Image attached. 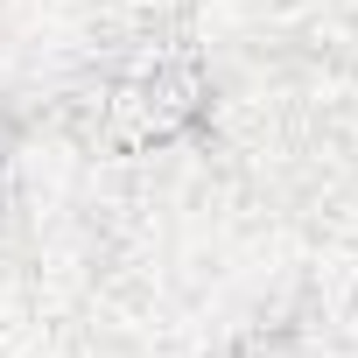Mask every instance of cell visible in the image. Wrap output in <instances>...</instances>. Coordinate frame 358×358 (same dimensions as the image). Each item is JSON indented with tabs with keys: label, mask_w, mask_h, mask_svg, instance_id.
<instances>
[{
	"label": "cell",
	"mask_w": 358,
	"mask_h": 358,
	"mask_svg": "<svg viewBox=\"0 0 358 358\" xmlns=\"http://www.w3.org/2000/svg\"><path fill=\"white\" fill-rule=\"evenodd\" d=\"M204 113H211V85L190 50H127L78 99V134L141 155V148H169L197 134Z\"/></svg>",
	"instance_id": "cell-1"
},
{
	"label": "cell",
	"mask_w": 358,
	"mask_h": 358,
	"mask_svg": "<svg viewBox=\"0 0 358 358\" xmlns=\"http://www.w3.org/2000/svg\"><path fill=\"white\" fill-rule=\"evenodd\" d=\"M0 162H8V113H0Z\"/></svg>",
	"instance_id": "cell-2"
}]
</instances>
